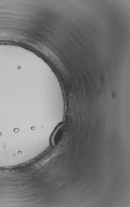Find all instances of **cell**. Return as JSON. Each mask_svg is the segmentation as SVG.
<instances>
[{
  "label": "cell",
  "instance_id": "6da1fadb",
  "mask_svg": "<svg viewBox=\"0 0 130 207\" xmlns=\"http://www.w3.org/2000/svg\"><path fill=\"white\" fill-rule=\"evenodd\" d=\"M62 130H63L62 127H60L56 130V132L54 134L53 140H52L53 143H57V142L60 139V137L62 136V134L63 132V131Z\"/></svg>",
  "mask_w": 130,
  "mask_h": 207
}]
</instances>
